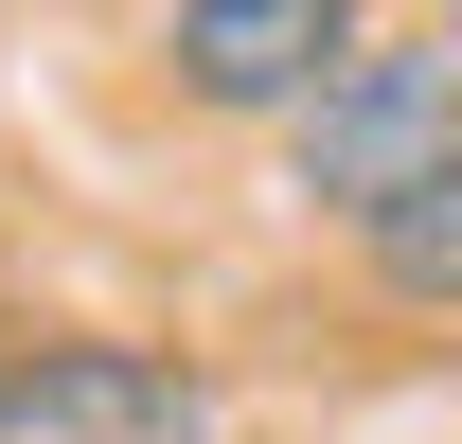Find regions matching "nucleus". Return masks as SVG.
I'll return each mask as SVG.
<instances>
[{"label": "nucleus", "instance_id": "obj_1", "mask_svg": "<svg viewBox=\"0 0 462 444\" xmlns=\"http://www.w3.org/2000/svg\"><path fill=\"white\" fill-rule=\"evenodd\" d=\"M445 161H462V54L427 36V18H374V36L320 71V107L285 125V196H302L320 231L409 214Z\"/></svg>", "mask_w": 462, "mask_h": 444}, {"label": "nucleus", "instance_id": "obj_2", "mask_svg": "<svg viewBox=\"0 0 462 444\" xmlns=\"http://www.w3.org/2000/svg\"><path fill=\"white\" fill-rule=\"evenodd\" d=\"M374 18H392V0H161L143 54H161V89L196 125H267V143H285V125L320 107V71H338Z\"/></svg>", "mask_w": 462, "mask_h": 444}, {"label": "nucleus", "instance_id": "obj_3", "mask_svg": "<svg viewBox=\"0 0 462 444\" xmlns=\"http://www.w3.org/2000/svg\"><path fill=\"white\" fill-rule=\"evenodd\" d=\"M0 444H231L214 374L161 338H0Z\"/></svg>", "mask_w": 462, "mask_h": 444}, {"label": "nucleus", "instance_id": "obj_4", "mask_svg": "<svg viewBox=\"0 0 462 444\" xmlns=\"http://www.w3.org/2000/svg\"><path fill=\"white\" fill-rule=\"evenodd\" d=\"M356 284L392 302V320H462V161L409 196V214H374L356 231Z\"/></svg>", "mask_w": 462, "mask_h": 444}, {"label": "nucleus", "instance_id": "obj_5", "mask_svg": "<svg viewBox=\"0 0 462 444\" xmlns=\"http://www.w3.org/2000/svg\"><path fill=\"white\" fill-rule=\"evenodd\" d=\"M427 36H445V54H462V0H427Z\"/></svg>", "mask_w": 462, "mask_h": 444}]
</instances>
